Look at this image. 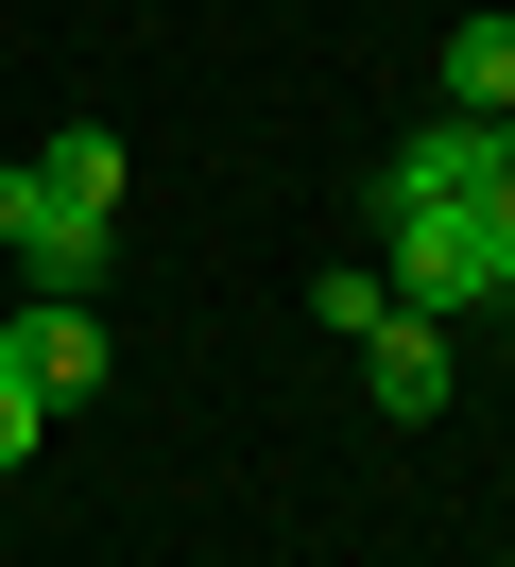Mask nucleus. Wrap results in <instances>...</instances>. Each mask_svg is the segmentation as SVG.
I'll return each instance as SVG.
<instances>
[{
    "label": "nucleus",
    "instance_id": "10",
    "mask_svg": "<svg viewBox=\"0 0 515 567\" xmlns=\"http://www.w3.org/2000/svg\"><path fill=\"white\" fill-rule=\"evenodd\" d=\"M481 189H498V207H515V121H498V173H481Z\"/></svg>",
    "mask_w": 515,
    "mask_h": 567
},
{
    "label": "nucleus",
    "instance_id": "7",
    "mask_svg": "<svg viewBox=\"0 0 515 567\" xmlns=\"http://www.w3.org/2000/svg\"><path fill=\"white\" fill-rule=\"evenodd\" d=\"M34 173H69V189H103V207H121V138H103V121H69V138H34Z\"/></svg>",
    "mask_w": 515,
    "mask_h": 567
},
{
    "label": "nucleus",
    "instance_id": "4",
    "mask_svg": "<svg viewBox=\"0 0 515 567\" xmlns=\"http://www.w3.org/2000/svg\"><path fill=\"white\" fill-rule=\"evenodd\" d=\"M361 395L378 413H446V310H378L361 327Z\"/></svg>",
    "mask_w": 515,
    "mask_h": 567
},
{
    "label": "nucleus",
    "instance_id": "6",
    "mask_svg": "<svg viewBox=\"0 0 515 567\" xmlns=\"http://www.w3.org/2000/svg\"><path fill=\"white\" fill-rule=\"evenodd\" d=\"M446 104H464V121H515V18H498V0L446 18Z\"/></svg>",
    "mask_w": 515,
    "mask_h": 567
},
{
    "label": "nucleus",
    "instance_id": "9",
    "mask_svg": "<svg viewBox=\"0 0 515 567\" xmlns=\"http://www.w3.org/2000/svg\"><path fill=\"white\" fill-rule=\"evenodd\" d=\"M34 413H52V395H34L18 361H0V482H18V464H34Z\"/></svg>",
    "mask_w": 515,
    "mask_h": 567
},
{
    "label": "nucleus",
    "instance_id": "2",
    "mask_svg": "<svg viewBox=\"0 0 515 567\" xmlns=\"http://www.w3.org/2000/svg\"><path fill=\"white\" fill-rule=\"evenodd\" d=\"M0 258H18L34 292H103V258H121V207L18 155V173H0Z\"/></svg>",
    "mask_w": 515,
    "mask_h": 567
},
{
    "label": "nucleus",
    "instance_id": "3",
    "mask_svg": "<svg viewBox=\"0 0 515 567\" xmlns=\"http://www.w3.org/2000/svg\"><path fill=\"white\" fill-rule=\"evenodd\" d=\"M0 361H18L34 395H86L103 379V310L86 292H34V310H0Z\"/></svg>",
    "mask_w": 515,
    "mask_h": 567
},
{
    "label": "nucleus",
    "instance_id": "5",
    "mask_svg": "<svg viewBox=\"0 0 515 567\" xmlns=\"http://www.w3.org/2000/svg\"><path fill=\"white\" fill-rule=\"evenodd\" d=\"M481 173H498V121H464V104H446L430 138H395V173H378V207H446V189H481Z\"/></svg>",
    "mask_w": 515,
    "mask_h": 567
},
{
    "label": "nucleus",
    "instance_id": "8",
    "mask_svg": "<svg viewBox=\"0 0 515 567\" xmlns=\"http://www.w3.org/2000/svg\"><path fill=\"white\" fill-rule=\"evenodd\" d=\"M378 310H395V276H309V327H343V344H361Z\"/></svg>",
    "mask_w": 515,
    "mask_h": 567
},
{
    "label": "nucleus",
    "instance_id": "1",
    "mask_svg": "<svg viewBox=\"0 0 515 567\" xmlns=\"http://www.w3.org/2000/svg\"><path fill=\"white\" fill-rule=\"evenodd\" d=\"M378 276H395V310H498L515 292V207L498 189H446V207H378Z\"/></svg>",
    "mask_w": 515,
    "mask_h": 567
}]
</instances>
